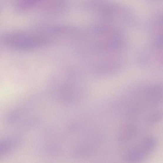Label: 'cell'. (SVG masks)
I'll return each mask as SVG.
<instances>
[{
    "instance_id": "2",
    "label": "cell",
    "mask_w": 163,
    "mask_h": 163,
    "mask_svg": "<svg viewBox=\"0 0 163 163\" xmlns=\"http://www.w3.org/2000/svg\"><path fill=\"white\" fill-rule=\"evenodd\" d=\"M156 145V140L153 137H148L144 140L141 146L147 153L153 150Z\"/></svg>"
},
{
    "instance_id": "1",
    "label": "cell",
    "mask_w": 163,
    "mask_h": 163,
    "mask_svg": "<svg viewBox=\"0 0 163 163\" xmlns=\"http://www.w3.org/2000/svg\"><path fill=\"white\" fill-rule=\"evenodd\" d=\"M147 153L140 147L132 149L127 153L126 159L129 163H140L145 158Z\"/></svg>"
}]
</instances>
